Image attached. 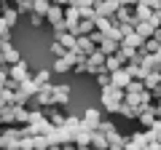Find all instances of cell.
<instances>
[{
  "label": "cell",
  "instance_id": "cell-1",
  "mask_svg": "<svg viewBox=\"0 0 161 150\" xmlns=\"http://www.w3.org/2000/svg\"><path fill=\"white\" fill-rule=\"evenodd\" d=\"M19 51H16V46H14L11 40H6L3 46H0V64H6V67H11V64H16L19 62Z\"/></svg>",
  "mask_w": 161,
  "mask_h": 150
},
{
  "label": "cell",
  "instance_id": "cell-2",
  "mask_svg": "<svg viewBox=\"0 0 161 150\" xmlns=\"http://www.w3.org/2000/svg\"><path fill=\"white\" fill-rule=\"evenodd\" d=\"M30 75H32V72H30L27 62H22V59H19L16 64H11V67H8V78H11V81L16 83V86H19V83H24V81L30 78Z\"/></svg>",
  "mask_w": 161,
  "mask_h": 150
},
{
  "label": "cell",
  "instance_id": "cell-3",
  "mask_svg": "<svg viewBox=\"0 0 161 150\" xmlns=\"http://www.w3.org/2000/svg\"><path fill=\"white\" fill-rule=\"evenodd\" d=\"M94 51H97V46L89 40L86 35H78V38H75V46H73V54H75V56H92Z\"/></svg>",
  "mask_w": 161,
  "mask_h": 150
},
{
  "label": "cell",
  "instance_id": "cell-4",
  "mask_svg": "<svg viewBox=\"0 0 161 150\" xmlns=\"http://www.w3.org/2000/svg\"><path fill=\"white\" fill-rule=\"evenodd\" d=\"M118 11V3L115 0H97L94 3V13L99 19H113V13Z\"/></svg>",
  "mask_w": 161,
  "mask_h": 150
},
{
  "label": "cell",
  "instance_id": "cell-5",
  "mask_svg": "<svg viewBox=\"0 0 161 150\" xmlns=\"http://www.w3.org/2000/svg\"><path fill=\"white\" fill-rule=\"evenodd\" d=\"M70 102V86H51V104L54 107H67Z\"/></svg>",
  "mask_w": 161,
  "mask_h": 150
},
{
  "label": "cell",
  "instance_id": "cell-6",
  "mask_svg": "<svg viewBox=\"0 0 161 150\" xmlns=\"http://www.w3.org/2000/svg\"><path fill=\"white\" fill-rule=\"evenodd\" d=\"M40 110H43V118H46L54 129H59V126L64 123V118H67V115L62 113V107H54V104H51V107H40Z\"/></svg>",
  "mask_w": 161,
  "mask_h": 150
},
{
  "label": "cell",
  "instance_id": "cell-7",
  "mask_svg": "<svg viewBox=\"0 0 161 150\" xmlns=\"http://www.w3.org/2000/svg\"><path fill=\"white\" fill-rule=\"evenodd\" d=\"M73 64H75V56H73V51H67L64 56H59V59H54V64H51V72H70L73 70Z\"/></svg>",
  "mask_w": 161,
  "mask_h": 150
},
{
  "label": "cell",
  "instance_id": "cell-8",
  "mask_svg": "<svg viewBox=\"0 0 161 150\" xmlns=\"http://www.w3.org/2000/svg\"><path fill=\"white\" fill-rule=\"evenodd\" d=\"M105 70V56L99 51H94L92 56H86V72L89 75H97V72H102Z\"/></svg>",
  "mask_w": 161,
  "mask_h": 150
},
{
  "label": "cell",
  "instance_id": "cell-9",
  "mask_svg": "<svg viewBox=\"0 0 161 150\" xmlns=\"http://www.w3.org/2000/svg\"><path fill=\"white\" fill-rule=\"evenodd\" d=\"M118 46H121V43L113 40V38H102V40H99V46H97V51L102 54V56H113V54L118 51Z\"/></svg>",
  "mask_w": 161,
  "mask_h": 150
},
{
  "label": "cell",
  "instance_id": "cell-10",
  "mask_svg": "<svg viewBox=\"0 0 161 150\" xmlns=\"http://www.w3.org/2000/svg\"><path fill=\"white\" fill-rule=\"evenodd\" d=\"M129 81H132V78H129V72L124 67L115 70V72H110V86H115V88H126Z\"/></svg>",
  "mask_w": 161,
  "mask_h": 150
},
{
  "label": "cell",
  "instance_id": "cell-11",
  "mask_svg": "<svg viewBox=\"0 0 161 150\" xmlns=\"http://www.w3.org/2000/svg\"><path fill=\"white\" fill-rule=\"evenodd\" d=\"M30 123V110L24 104H14V126H27Z\"/></svg>",
  "mask_w": 161,
  "mask_h": 150
},
{
  "label": "cell",
  "instance_id": "cell-12",
  "mask_svg": "<svg viewBox=\"0 0 161 150\" xmlns=\"http://www.w3.org/2000/svg\"><path fill=\"white\" fill-rule=\"evenodd\" d=\"M89 147L92 150H108V137L99 131H92L89 134Z\"/></svg>",
  "mask_w": 161,
  "mask_h": 150
},
{
  "label": "cell",
  "instance_id": "cell-13",
  "mask_svg": "<svg viewBox=\"0 0 161 150\" xmlns=\"http://www.w3.org/2000/svg\"><path fill=\"white\" fill-rule=\"evenodd\" d=\"M134 32H137L140 38H142V40H148V38L158 35V29H156V27H150L148 22H137V24H134Z\"/></svg>",
  "mask_w": 161,
  "mask_h": 150
},
{
  "label": "cell",
  "instance_id": "cell-14",
  "mask_svg": "<svg viewBox=\"0 0 161 150\" xmlns=\"http://www.w3.org/2000/svg\"><path fill=\"white\" fill-rule=\"evenodd\" d=\"M30 81L35 83V88H43V86L51 83V72H48V70H38L35 75H30Z\"/></svg>",
  "mask_w": 161,
  "mask_h": 150
},
{
  "label": "cell",
  "instance_id": "cell-15",
  "mask_svg": "<svg viewBox=\"0 0 161 150\" xmlns=\"http://www.w3.org/2000/svg\"><path fill=\"white\" fill-rule=\"evenodd\" d=\"M161 51V40H158V35H153V38H148V40L142 43V48H140V54H158Z\"/></svg>",
  "mask_w": 161,
  "mask_h": 150
},
{
  "label": "cell",
  "instance_id": "cell-16",
  "mask_svg": "<svg viewBox=\"0 0 161 150\" xmlns=\"http://www.w3.org/2000/svg\"><path fill=\"white\" fill-rule=\"evenodd\" d=\"M142 38H140L137 32H132V35H126V38H124V40H121V46H126V48H134V51H140V48H142Z\"/></svg>",
  "mask_w": 161,
  "mask_h": 150
},
{
  "label": "cell",
  "instance_id": "cell-17",
  "mask_svg": "<svg viewBox=\"0 0 161 150\" xmlns=\"http://www.w3.org/2000/svg\"><path fill=\"white\" fill-rule=\"evenodd\" d=\"M0 19H3V24H6L8 29H14V27H16V22H19V13L14 11V8H8V11L0 13Z\"/></svg>",
  "mask_w": 161,
  "mask_h": 150
},
{
  "label": "cell",
  "instance_id": "cell-18",
  "mask_svg": "<svg viewBox=\"0 0 161 150\" xmlns=\"http://www.w3.org/2000/svg\"><path fill=\"white\" fill-rule=\"evenodd\" d=\"M102 97L105 99H113V102H124V88L108 86V88H102Z\"/></svg>",
  "mask_w": 161,
  "mask_h": 150
},
{
  "label": "cell",
  "instance_id": "cell-19",
  "mask_svg": "<svg viewBox=\"0 0 161 150\" xmlns=\"http://www.w3.org/2000/svg\"><path fill=\"white\" fill-rule=\"evenodd\" d=\"M0 126H14V104L11 107H0Z\"/></svg>",
  "mask_w": 161,
  "mask_h": 150
},
{
  "label": "cell",
  "instance_id": "cell-20",
  "mask_svg": "<svg viewBox=\"0 0 161 150\" xmlns=\"http://www.w3.org/2000/svg\"><path fill=\"white\" fill-rule=\"evenodd\" d=\"M57 43L64 48V51H73V46H75V35H70V32H62V35H57Z\"/></svg>",
  "mask_w": 161,
  "mask_h": 150
},
{
  "label": "cell",
  "instance_id": "cell-21",
  "mask_svg": "<svg viewBox=\"0 0 161 150\" xmlns=\"http://www.w3.org/2000/svg\"><path fill=\"white\" fill-rule=\"evenodd\" d=\"M158 81H161V75H158V72H148V75L142 78L145 91H148V88H158Z\"/></svg>",
  "mask_w": 161,
  "mask_h": 150
},
{
  "label": "cell",
  "instance_id": "cell-22",
  "mask_svg": "<svg viewBox=\"0 0 161 150\" xmlns=\"http://www.w3.org/2000/svg\"><path fill=\"white\" fill-rule=\"evenodd\" d=\"M121 67H124V64H121V59L115 56V54L113 56H105V72H115V70H121Z\"/></svg>",
  "mask_w": 161,
  "mask_h": 150
},
{
  "label": "cell",
  "instance_id": "cell-23",
  "mask_svg": "<svg viewBox=\"0 0 161 150\" xmlns=\"http://www.w3.org/2000/svg\"><path fill=\"white\" fill-rule=\"evenodd\" d=\"M94 131H99V134H105V137H108V134H113V131H115V123H113V121H99Z\"/></svg>",
  "mask_w": 161,
  "mask_h": 150
},
{
  "label": "cell",
  "instance_id": "cell-24",
  "mask_svg": "<svg viewBox=\"0 0 161 150\" xmlns=\"http://www.w3.org/2000/svg\"><path fill=\"white\" fill-rule=\"evenodd\" d=\"M124 91H126V94H142V91H145V86H142V81H129Z\"/></svg>",
  "mask_w": 161,
  "mask_h": 150
},
{
  "label": "cell",
  "instance_id": "cell-25",
  "mask_svg": "<svg viewBox=\"0 0 161 150\" xmlns=\"http://www.w3.org/2000/svg\"><path fill=\"white\" fill-rule=\"evenodd\" d=\"M94 78H97V83H99L102 88H108V86H110V72H105V70H102V72H97Z\"/></svg>",
  "mask_w": 161,
  "mask_h": 150
},
{
  "label": "cell",
  "instance_id": "cell-26",
  "mask_svg": "<svg viewBox=\"0 0 161 150\" xmlns=\"http://www.w3.org/2000/svg\"><path fill=\"white\" fill-rule=\"evenodd\" d=\"M51 54H54V59H59V56H64V54H67V51H64V48L59 46L57 40H54V43H51Z\"/></svg>",
  "mask_w": 161,
  "mask_h": 150
},
{
  "label": "cell",
  "instance_id": "cell-27",
  "mask_svg": "<svg viewBox=\"0 0 161 150\" xmlns=\"http://www.w3.org/2000/svg\"><path fill=\"white\" fill-rule=\"evenodd\" d=\"M30 24H32V27H43V24H46V19L38 16V13H30Z\"/></svg>",
  "mask_w": 161,
  "mask_h": 150
},
{
  "label": "cell",
  "instance_id": "cell-28",
  "mask_svg": "<svg viewBox=\"0 0 161 150\" xmlns=\"http://www.w3.org/2000/svg\"><path fill=\"white\" fill-rule=\"evenodd\" d=\"M0 40H11V29L3 24V19H0Z\"/></svg>",
  "mask_w": 161,
  "mask_h": 150
},
{
  "label": "cell",
  "instance_id": "cell-29",
  "mask_svg": "<svg viewBox=\"0 0 161 150\" xmlns=\"http://www.w3.org/2000/svg\"><path fill=\"white\" fill-rule=\"evenodd\" d=\"M115 3H118L121 8H134V6L140 3V0H115Z\"/></svg>",
  "mask_w": 161,
  "mask_h": 150
},
{
  "label": "cell",
  "instance_id": "cell-30",
  "mask_svg": "<svg viewBox=\"0 0 161 150\" xmlns=\"http://www.w3.org/2000/svg\"><path fill=\"white\" fill-rule=\"evenodd\" d=\"M142 6H148L150 11H158V0H140Z\"/></svg>",
  "mask_w": 161,
  "mask_h": 150
},
{
  "label": "cell",
  "instance_id": "cell-31",
  "mask_svg": "<svg viewBox=\"0 0 161 150\" xmlns=\"http://www.w3.org/2000/svg\"><path fill=\"white\" fill-rule=\"evenodd\" d=\"M6 81H8V67H6V64H0V86H3Z\"/></svg>",
  "mask_w": 161,
  "mask_h": 150
},
{
  "label": "cell",
  "instance_id": "cell-32",
  "mask_svg": "<svg viewBox=\"0 0 161 150\" xmlns=\"http://www.w3.org/2000/svg\"><path fill=\"white\" fill-rule=\"evenodd\" d=\"M59 150H78V145H75V142H62Z\"/></svg>",
  "mask_w": 161,
  "mask_h": 150
},
{
  "label": "cell",
  "instance_id": "cell-33",
  "mask_svg": "<svg viewBox=\"0 0 161 150\" xmlns=\"http://www.w3.org/2000/svg\"><path fill=\"white\" fill-rule=\"evenodd\" d=\"M51 6H59V8H67L70 0H51Z\"/></svg>",
  "mask_w": 161,
  "mask_h": 150
},
{
  "label": "cell",
  "instance_id": "cell-34",
  "mask_svg": "<svg viewBox=\"0 0 161 150\" xmlns=\"http://www.w3.org/2000/svg\"><path fill=\"white\" fill-rule=\"evenodd\" d=\"M108 150H124L121 145H108Z\"/></svg>",
  "mask_w": 161,
  "mask_h": 150
},
{
  "label": "cell",
  "instance_id": "cell-35",
  "mask_svg": "<svg viewBox=\"0 0 161 150\" xmlns=\"http://www.w3.org/2000/svg\"><path fill=\"white\" fill-rule=\"evenodd\" d=\"M0 134H3V126H0Z\"/></svg>",
  "mask_w": 161,
  "mask_h": 150
},
{
  "label": "cell",
  "instance_id": "cell-36",
  "mask_svg": "<svg viewBox=\"0 0 161 150\" xmlns=\"http://www.w3.org/2000/svg\"><path fill=\"white\" fill-rule=\"evenodd\" d=\"M0 150H3V147H0Z\"/></svg>",
  "mask_w": 161,
  "mask_h": 150
}]
</instances>
